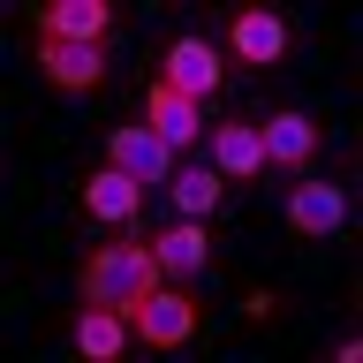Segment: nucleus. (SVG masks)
<instances>
[{"label": "nucleus", "instance_id": "f257e3e1", "mask_svg": "<svg viewBox=\"0 0 363 363\" xmlns=\"http://www.w3.org/2000/svg\"><path fill=\"white\" fill-rule=\"evenodd\" d=\"M152 295V250H136V242H113L99 250L84 265V303H106V311H136Z\"/></svg>", "mask_w": 363, "mask_h": 363}, {"label": "nucleus", "instance_id": "f03ea898", "mask_svg": "<svg viewBox=\"0 0 363 363\" xmlns=\"http://www.w3.org/2000/svg\"><path fill=\"white\" fill-rule=\"evenodd\" d=\"M129 318H136V333L152 340V348H182V340L197 333V303H189V295H174V288H152Z\"/></svg>", "mask_w": 363, "mask_h": 363}, {"label": "nucleus", "instance_id": "7ed1b4c3", "mask_svg": "<svg viewBox=\"0 0 363 363\" xmlns=\"http://www.w3.org/2000/svg\"><path fill=\"white\" fill-rule=\"evenodd\" d=\"M38 68H45V84H61V91H91L106 76V53L84 38H38Z\"/></svg>", "mask_w": 363, "mask_h": 363}, {"label": "nucleus", "instance_id": "20e7f679", "mask_svg": "<svg viewBox=\"0 0 363 363\" xmlns=\"http://www.w3.org/2000/svg\"><path fill=\"white\" fill-rule=\"evenodd\" d=\"M106 167H121V174H136V182H174V152H167L152 129H113L106 136Z\"/></svg>", "mask_w": 363, "mask_h": 363}, {"label": "nucleus", "instance_id": "39448f33", "mask_svg": "<svg viewBox=\"0 0 363 363\" xmlns=\"http://www.w3.org/2000/svg\"><path fill=\"white\" fill-rule=\"evenodd\" d=\"M136 204H144V182H136V174H121V167H99V174L84 182V212H91V220L129 227V220H136Z\"/></svg>", "mask_w": 363, "mask_h": 363}, {"label": "nucleus", "instance_id": "423d86ee", "mask_svg": "<svg viewBox=\"0 0 363 363\" xmlns=\"http://www.w3.org/2000/svg\"><path fill=\"white\" fill-rule=\"evenodd\" d=\"M167 84H174L182 99H204V91L220 84V53H212L204 38H174L167 45Z\"/></svg>", "mask_w": 363, "mask_h": 363}, {"label": "nucleus", "instance_id": "0eeeda50", "mask_svg": "<svg viewBox=\"0 0 363 363\" xmlns=\"http://www.w3.org/2000/svg\"><path fill=\"white\" fill-rule=\"evenodd\" d=\"M144 121H152V136L174 152V144H189V136H197V99H182L174 84H159L152 99H144Z\"/></svg>", "mask_w": 363, "mask_h": 363}, {"label": "nucleus", "instance_id": "6e6552de", "mask_svg": "<svg viewBox=\"0 0 363 363\" xmlns=\"http://www.w3.org/2000/svg\"><path fill=\"white\" fill-rule=\"evenodd\" d=\"M288 220L303 227V235H333V227L348 220V197H340L333 182H303V189L288 197Z\"/></svg>", "mask_w": 363, "mask_h": 363}, {"label": "nucleus", "instance_id": "1a4fd4ad", "mask_svg": "<svg viewBox=\"0 0 363 363\" xmlns=\"http://www.w3.org/2000/svg\"><path fill=\"white\" fill-rule=\"evenodd\" d=\"M257 144H265V159H280V167H303V159L318 152V129L303 113H265V121H257Z\"/></svg>", "mask_w": 363, "mask_h": 363}, {"label": "nucleus", "instance_id": "9d476101", "mask_svg": "<svg viewBox=\"0 0 363 363\" xmlns=\"http://www.w3.org/2000/svg\"><path fill=\"white\" fill-rule=\"evenodd\" d=\"M204 257H212V242H204V227H197V220L167 227V235L152 242V265H167L174 280H197V272H204Z\"/></svg>", "mask_w": 363, "mask_h": 363}, {"label": "nucleus", "instance_id": "9b49d317", "mask_svg": "<svg viewBox=\"0 0 363 363\" xmlns=\"http://www.w3.org/2000/svg\"><path fill=\"white\" fill-rule=\"evenodd\" d=\"M212 167L250 182L257 167H265V144H257V129H250V121H220V129H212Z\"/></svg>", "mask_w": 363, "mask_h": 363}, {"label": "nucleus", "instance_id": "f8f14e48", "mask_svg": "<svg viewBox=\"0 0 363 363\" xmlns=\"http://www.w3.org/2000/svg\"><path fill=\"white\" fill-rule=\"evenodd\" d=\"M38 30H45V38H84V45H99L106 8H99V0H53V8L38 16Z\"/></svg>", "mask_w": 363, "mask_h": 363}, {"label": "nucleus", "instance_id": "ddd939ff", "mask_svg": "<svg viewBox=\"0 0 363 363\" xmlns=\"http://www.w3.org/2000/svg\"><path fill=\"white\" fill-rule=\"evenodd\" d=\"M235 53H242L250 68H265L288 53V23L280 16H235Z\"/></svg>", "mask_w": 363, "mask_h": 363}, {"label": "nucleus", "instance_id": "4468645a", "mask_svg": "<svg viewBox=\"0 0 363 363\" xmlns=\"http://www.w3.org/2000/svg\"><path fill=\"white\" fill-rule=\"evenodd\" d=\"M220 167H182L174 182H167V189H174V204H182V220H204V212H212V204H220Z\"/></svg>", "mask_w": 363, "mask_h": 363}, {"label": "nucleus", "instance_id": "2eb2a0df", "mask_svg": "<svg viewBox=\"0 0 363 363\" xmlns=\"http://www.w3.org/2000/svg\"><path fill=\"white\" fill-rule=\"evenodd\" d=\"M76 348H84V356H121V311L91 303L84 325H76Z\"/></svg>", "mask_w": 363, "mask_h": 363}]
</instances>
